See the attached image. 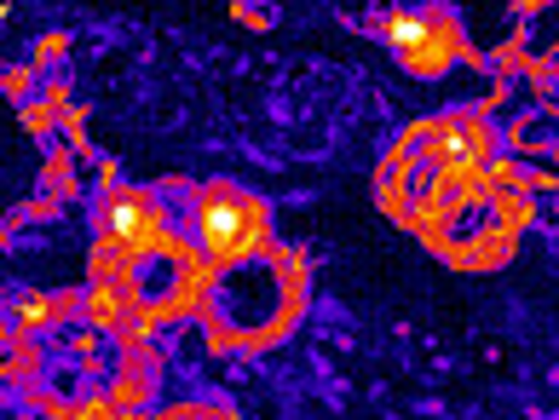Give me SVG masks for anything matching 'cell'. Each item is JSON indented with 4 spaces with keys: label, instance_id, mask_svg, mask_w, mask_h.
<instances>
[{
    "label": "cell",
    "instance_id": "3",
    "mask_svg": "<svg viewBox=\"0 0 559 420\" xmlns=\"http://www.w3.org/2000/svg\"><path fill=\"white\" fill-rule=\"evenodd\" d=\"M409 167L439 184H485L496 167V128L473 110H444L409 133Z\"/></svg>",
    "mask_w": 559,
    "mask_h": 420
},
{
    "label": "cell",
    "instance_id": "2",
    "mask_svg": "<svg viewBox=\"0 0 559 420\" xmlns=\"http://www.w3.org/2000/svg\"><path fill=\"white\" fill-rule=\"evenodd\" d=\"M93 242H98V260L105 265H133V271H144L151 260L185 254L168 196L144 191V184H110L93 202Z\"/></svg>",
    "mask_w": 559,
    "mask_h": 420
},
{
    "label": "cell",
    "instance_id": "1",
    "mask_svg": "<svg viewBox=\"0 0 559 420\" xmlns=\"http://www.w3.org/2000/svg\"><path fill=\"white\" fill-rule=\"evenodd\" d=\"M174 230L185 260L214 277V271L248 265L272 248V207L231 179H209L185 191V207H174Z\"/></svg>",
    "mask_w": 559,
    "mask_h": 420
},
{
    "label": "cell",
    "instance_id": "4",
    "mask_svg": "<svg viewBox=\"0 0 559 420\" xmlns=\"http://www.w3.org/2000/svg\"><path fill=\"white\" fill-rule=\"evenodd\" d=\"M376 35L386 40V52L399 58L409 75H444L467 58V35H462V17L439 0H421V7H386L376 17Z\"/></svg>",
    "mask_w": 559,
    "mask_h": 420
}]
</instances>
